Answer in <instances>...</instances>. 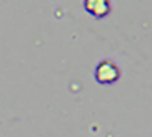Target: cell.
<instances>
[{"mask_svg":"<svg viewBox=\"0 0 152 137\" xmlns=\"http://www.w3.org/2000/svg\"><path fill=\"white\" fill-rule=\"evenodd\" d=\"M122 75L121 67L117 65L114 60H109V59H104L97 65L94 67V79L97 84L100 85H112L119 82Z\"/></svg>","mask_w":152,"mask_h":137,"instance_id":"6da1fadb","label":"cell"},{"mask_svg":"<svg viewBox=\"0 0 152 137\" xmlns=\"http://www.w3.org/2000/svg\"><path fill=\"white\" fill-rule=\"evenodd\" d=\"M84 9L94 18H105L112 12V4L109 0H84Z\"/></svg>","mask_w":152,"mask_h":137,"instance_id":"7a4b0ae2","label":"cell"}]
</instances>
